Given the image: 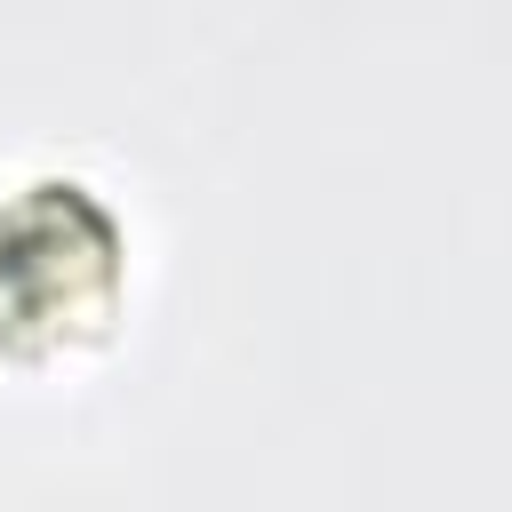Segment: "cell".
Masks as SVG:
<instances>
[{"label":"cell","instance_id":"1","mask_svg":"<svg viewBox=\"0 0 512 512\" xmlns=\"http://www.w3.org/2000/svg\"><path fill=\"white\" fill-rule=\"evenodd\" d=\"M120 288V224L80 184L0 200V344H56Z\"/></svg>","mask_w":512,"mask_h":512}]
</instances>
